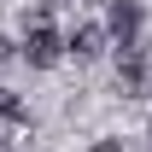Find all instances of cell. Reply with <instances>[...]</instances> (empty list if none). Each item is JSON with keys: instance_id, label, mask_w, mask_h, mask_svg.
I'll use <instances>...</instances> for the list:
<instances>
[{"instance_id": "5b68a950", "label": "cell", "mask_w": 152, "mask_h": 152, "mask_svg": "<svg viewBox=\"0 0 152 152\" xmlns=\"http://www.w3.org/2000/svg\"><path fill=\"white\" fill-rule=\"evenodd\" d=\"M94 152H123V140H94Z\"/></svg>"}, {"instance_id": "7a4b0ae2", "label": "cell", "mask_w": 152, "mask_h": 152, "mask_svg": "<svg viewBox=\"0 0 152 152\" xmlns=\"http://www.w3.org/2000/svg\"><path fill=\"white\" fill-rule=\"evenodd\" d=\"M58 53H64L58 29H53V23H35V29H29V41H23V58H29L35 70H47V64H58Z\"/></svg>"}, {"instance_id": "8992f818", "label": "cell", "mask_w": 152, "mask_h": 152, "mask_svg": "<svg viewBox=\"0 0 152 152\" xmlns=\"http://www.w3.org/2000/svg\"><path fill=\"white\" fill-rule=\"evenodd\" d=\"M6 58H12V41H6V35H0V64H6Z\"/></svg>"}, {"instance_id": "3957f363", "label": "cell", "mask_w": 152, "mask_h": 152, "mask_svg": "<svg viewBox=\"0 0 152 152\" xmlns=\"http://www.w3.org/2000/svg\"><path fill=\"white\" fill-rule=\"evenodd\" d=\"M99 47H105V29L99 23H76V35L64 41V53H76V58H94Z\"/></svg>"}, {"instance_id": "277c9868", "label": "cell", "mask_w": 152, "mask_h": 152, "mask_svg": "<svg viewBox=\"0 0 152 152\" xmlns=\"http://www.w3.org/2000/svg\"><path fill=\"white\" fill-rule=\"evenodd\" d=\"M0 123H23V99L12 88H0Z\"/></svg>"}, {"instance_id": "6da1fadb", "label": "cell", "mask_w": 152, "mask_h": 152, "mask_svg": "<svg viewBox=\"0 0 152 152\" xmlns=\"http://www.w3.org/2000/svg\"><path fill=\"white\" fill-rule=\"evenodd\" d=\"M140 0H111V12H105V29L117 35V47H129V41H140Z\"/></svg>"}]
</instances>
